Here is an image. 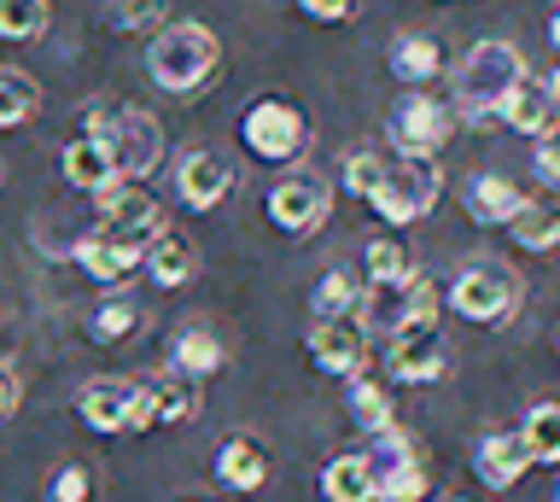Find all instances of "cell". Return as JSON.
<instances>
[{
  "mask_svg": "<svg viewBox=\"0 0 560 502\" xmlns=\"http://www.w3.org/2000/svg\"><path fill=\"white\" fill-rule=\"evenodd\" d=\"M52 7L47 0H0V36L7 42H35L47 30Z\"/></svg>",
  "mask_w": 560,
  "mask_h": 502,
  "instance_id": "34",
  "label": "cell"
},
{
  "mask_svg": "<svg viewBox=\"0 0 560 502\" xmlns=\"http://www.w3.org/2000/svg\"><path fill=\"white\" fill-rule=\"evenodd\" d=\"M42 112V82L18 65H0V129H18Z\"/></svg>",
  "mask_w": 560,
  "mask_h": 502,
  "instance_id": "28",
  "label": "cell"
},
{
  "mask_svg": "<svg viewBox=\"0 0 560 502\" xmlns=\"http://www.w3.org/2000/svg\"><path fill=\"white\" fill-rule=\"evenodd\" d=\"M59 170H65V182L77 187V194H105V187L117 182V170H112V152H105L100 129L77 135V141H70V147L59 152Z\"/></svg>",
  "mask_w": 560,
  "mask_h": 502,
  "instance_id": "18",
  "label": "cell"
},
{
  "mask_svg": "<svg viewBox=\"0 0 560 502\" xmlns=\"http://www.w3.org/2000/svg\"><path fill=\"white\" fill-rule=\"evenodd\" d=\"M520 199H525L520 187L508 176H490V170L467 182V211H472V222H485V229H502V222L520 211Z\"/></svg>",
  "mask_w": 560,
  "mask_h": 502,
  "instance_id": "26",
  "label": "cell"
},
{
  "mask_svg": "<svg viewBox=\"0 0 560 502\" xmlns=\"http://www.w3.org/2000/svg\"><path fill=\"white\" fill-rule=\"evenodd\" d=\"M520 77H525V54L514 42H497V36L472 42L462 54V65H455V106L467 112L472 129H485L490 112H497V100L514 89Z\"/></svg>",
  "mask_w": 560,
  "mask_h": 502,
  "instance_id": "2",
  "label": "cell"
},
{
  "mask_svg": "<svg viewBox=\"0 0 560 502\" xmlns=\"http://www.w3.org/2000/svg\"><path fill=\"white\" fill-rule=\"evenodd\" d=\"M82 129H100L105 152H112V170L117 182H147L158 159H164V129H158L152 112L140 106H122V112H88Z\"/></svg>",
  "mask_w": 560,
  "mask_h": 502,
  "instance_id": "3",
  "label": "cell"
},
{
  "mask_svg": "<svg viewBox=\"0 0 560 502\" xmlns=\"http://www.w3.org/2000/svg\"><path fill=\"white\" fill-rule=\"evenodd\" d=\"M77 264H82L88 281H100V287H122V281H129V275L140 269V252L94 229V234H82V240H77Z\"/></svg>",
  "mask_w": 560,
  "mask_h": 502,
  "instance_id": "19",
  "label": "cell"
},
{
  "mask_svg": "<svg viewBox=\"0 0 560 502\" xmlns=\"http://www.w3.org/2000/svg\"><path fill=\"white\" fill-rule=\"evenodd\" d=\"M100 234L122 240V246L147 252L152 234H164V211H158V199L147 194V182H112L100 194Z\"/></svg>",
  "mask_w": 560,
  "mask_h": 502,
  "instance_id": "11",
  "label": "cell"
},
{
  "mask_svg": "<svg viewBox=\"0 0 560 502\" xmlns=\"http://www.w3.org/2000/svg\"><path fill=\"white\" fill-rule=\"evenodd\" d=\"M438 71H444V47H438V36H397L392 42V77L397 82L427 89V82H438Z\"/></svg>",
  "mask_w": 560,
  "mask_h": 502,
  "instance_id": "24",
  "label": "cell"
},
{
  "mask_svg": "<svg viewBox=\"0 0 560 502\" xmlns=\"http://www.w3.org/2000/svg\"><path fill=\"white\" fill-rule=\"evenodd\" d=\"M362 264H368V281H402V275H415V257H409V246H402L397 234H374V240H368Z\"/></svg>",
  "mask_w": 560,
  "mask_h": 502,
  "instance_id": "33",
  "label": "cell"
},
{
  "mask_svg": "<svg viewBox=\"0 0 560 502\" xmlns=\"http://www.w3.org/2000/svg\"><path fill=\"white\" fill-rule=\"evenodd\" d=\"M350 421H357L362 432H385V427H397L392 392H385L380 380H368L362 369L350 374Z\"/></svg>",
  "mask_w": 560,
  "mask_h": 502,
  "instance_id": "30",
  "label": "cell"
},
{
  "mask_svg": "<svg viewBox=\"0 0 560 502\" xmlns=\"http://www.w3.org/2000/svg\"><path fill=\"white\" fill-rule=\"evenodd\" d=\"M228 362V345L210 334V327H182V334L170 339V369H182L192 380H210Z\"/></svg>",
  "mask_w": 560,
  "mask_h": 502,
  "instance_id": "23",
  "label": "cell"
},
{
  "mask_svg": "<svg viewBox=\"0 0 560 502\" xmlns=\"http://www.w3.org/2000/svg\"><path fill=\"white\" fill-rule=\"evenodd\" d=\"M18 397H24V380L12 374V362H0V421L18 415Z\"/></svg>",
  "mask_w": 560,
  "mask_h": 502,
  "instance_id": "40",
  "label": "cell"
},
{
  "mask_svg": "<svg viewBox=\"0 0 560 502\" xmlns=\"http://www.w3.org/2000/svg\"><path fill=\"white\" fill-rule=\"evenodd\" d=\"M549 42H555V54H560V7H555V19H549Z\"/></svg>",
  "mask_w": 560,
  "mask_h": 502,
  "instance_id": "41",
  "label": "cell"
},
{
  "mask_svg": "<svg viewBox=\"0 0 560 502\" xmlns=\"http://www.w3.org/2000/svg\"><path fill=\"white\" fill-rule=\"evenodd\" d=\"M525 467H532V456H525L520 432H485V439L472 444V474H479V485H490V491H514L525 479Z\"/></svg>",
  "mask_w": 560,
  "mask_h": 502,
  "instance_id": "17",
  "label": "cell"
},
{
  "mask_svg": "<svg viewBox=\"0 0 560 502\" xmlns=\"http://www.w3.org/2000/svg\"><path fill=\"white\" fill-rule=\"evenodd\" d=\"M444 194V176H438L432 159H397L392 170H380V182L368 187V205L392 222V229H409L438 205Z\"/></svg>",
  "mask_w": 560,
  "mask_h": 502,
  "instance_id": "4",
  "label": "cell"
},
{
  "mask_svg": "<svg viewBox=\"0 0 560 502\" xmlns=\"http://www.w3.org/2000/svg\"><path fill=\"white\" fill-rule=\"evenodd\" d=\"M490 124H502V129H514V135H537L542 129H555L560 124V112H555V94H549V82H537V77H520L514 89H508L497 100V112H490Z\"/></svg>",
  "mask_w": 560,
  "mask_h": 502,
  "instance_id": "16",
  "label": "cell"
},
{
  "mask_svg": "<svg viewBox=\"0 0 560 502\" xmlns=\"http://www.w3.org/2000/svg\"><path fill=\"white\" fill-rule=\"evenodd\" d=\"M542 82H549V94H555V112H560V71H555V77H542Z\"/></svg>",
  "mask_w": 560,
  "mask_h": 502,
  "instance_id": "42",
  "label": "cell"
},
{
  "mask_svg": "<svg viewBox=\"0 0 560 502\" xmlns=\"http://www.w3.org/2000/svg\"><path fill=\"white\" fill-rule=\"evenodd\" d=\"M555 497H560V485H555Z\"/></svg>",
  "mask_w": 560,
  "mask_h": 502,
  "instance_id": "43",
  "label": "cell"
},
{
  "mask_svg": "<svg viewBox=\"0 0 560 502\" xmlns=\"http://www.w3.org/2000/svg\"><path fill=\"white\" fill-rule=\"evenodd\" d=\"M170 19V0H105V24L122 36H152Z\"/></svg>",
  "mask_w": 560,
  "mask_h": 502,
  "instance_id": "31",
  "label": "cell"
},
{
  "mask_svg": "<svg viewBox=\"0 0 560 502\" xmlns=\"http://www.w3.org/2000/svg\"><path fill=\"white\" fill-rule=\"evenodd\" d=\"M438 304H444V292H438L427 275H402V281H362V310L374 334H397V327H427L438 322Z\"/></svg>",
  "mask_w": 560,
  "mask_h": 502,
  "instance_id": "5",
  "label": "cell"
},
{
  "mask_svg": "<svg viewBox=\"0 0 560 502\" xmlns=\"http://www.w3.org/2000/svg\"><path fill=\"white\" fill-rule=\"evenodd\" d=\"M222 65V47L210 36V24L199 19H164L152 30V47H147V71L164 94H199Z\"/></svg>",
  "mask_w": 560,
  "mask_h": 502,
  "instance_id": "1",
  "label": "cell"
},
{
  "mask_svg": "<svg viewBox=\"0 0 560 502\" xmlns=\"http://www.w3.org/2000/svg\"><path fill=\"white\" fill-rule=\"evenodd\" d=\"M262 211H269V222L287 240H304V234H315L327 222V211H332V187L322 182V176H287V182H275L269 187V199H262Z\"/></svg>",
  "mask_w": 560,
  "mask_h": 502,
  "instance_id": "12",
  "label": "cell"
},
{
  "mask_svg": "<svg viewBox=\"0 0 560 502\" xmlns=\"http://www.w3.org/2000/svg\"><path fill=\"white\" fill-rule=\"evenodd\" d=\"M450 310L472 327H497L520 310V275L502 264H467L450 281Z\"/></svg>",
  "mask_w": 560,
  "mask_h": 502,
  "instance_id": "7",
  "label": "cell"
},
{
  "mask_svg": "<svg viewBox=\"0 0 560 502\" xmlns=\"http://www.w3.org/2000/svg\"><path fill=\"white\" fill-rule=\"evenodd\" d=\"M385 141L397 147V159H438V147L450 141V106L438 94H427V89H409L392 106Z\"/></svg>",
  "mask_w": 560,
  "mask_h": 502,
  "instance_id": "9",
  "label": "cell"
},
{
  "mask_svg": "<svg viewBox=\"0 0 560 502\" xmlns=\"http://www.w3.org/2000/svg\"><path fill=\"white\" fill-rule=\"evenodd\" d=\"M77 415L94 432H147L152 427V392L135 380H88L77 392Z\"/></svg>",
  "mask_w": 560,
  "mask_h": 502,
  "instance_id": "8",
  "label": "cell"
},
{
  "mask_svg": "<svg viewBox=\"0 0 560 502\" xmlns=\"http://www.w3.org/2000/svg\"><path fill=\"white\" fill-rule=\"evenodd\" d=\"M47 491H52V502H82L88 491H94V474H88L82 462H65L59 474H52V485H47Z\"/></svg>",
  "mask_w": 560,
  "mask_h": 502,
  "instance_id": "36",
  "label": "cell"
},
{
  "mask_svg": "<svg viewBox=\"0 0 560 502\" xmlns=\"http://www.w3.org/2000/svg\"><path fill=\"white\" fill-rule=\"evenodd\" d=\"M140 327V310L129 304V299H105L94 316H88V339L94 345H112V339H122V334H135Z\"/></svg>",
  "mask_w": 560,
  "mask_h": 502,
  "instance_id": "35",
  "label": "cell"
},
{
  "mask_svg": "<svg viewBox=\"0 0 560 502\" xmlns=\"http://www.w3.org/2000/svg\"><path fill=\"white\" fill-rule=\"evenodd\" d=\"M368 467H374V497H385V502H415V497L432 491L427 462H420V450L402 427L374 432V456H368Z\"/></svg>",
  "mask_w": 560,
  "mask_h": 502,
  "instance_id": "10",
  "label": "cell"
},
{
  "mask_svg": "<svg viewBox=\"0 0 560 502\" xmlns=\"http://www.w3.org/2000/svg\"><path fill=\"white\" fill-rule=\"evenodd\" d=\"M147 392H152V427H182L199 415V380L182 374V369L147 380Z\"/></svg>",
  "mask_w": 560,
  "mask_h": 502,
  "instance_id": "21",
  "label": "cell"
},
{
  "mask_svg": "<svg viewBox=\"0 0 560 502\" xmlns=\"http://www.w3.org/2000/svg\"><path fill=\"white\" fill-rule=\"evenodd\" d=\"M357 304H362V281L350 269H327L322 281H315V292H310L315 316H345V310H357Z\"/></svg>",
  "mask_w": 560,
  "mask_h": 502,
  "instance_id": "32",
  "label": "cell"
},
{
  "mask_svg": "<svg viewBox=\"0 0 560 502\" xmlns=\"http://www.w3.org/2000/svg\"><path fill=\"white\" fill-rule=\"evenodd\" d=\"M240 141L262 164H292L298 152L310 147V124H304V112H298L292 100H275L269 94V100H252V106H245Z\"/></svg>",
  "mask_w": 560,
  "mask_h": 502,
  "instance_id": "6",
  "label": "cell"
},
{
  "mask_svg": "<svg viewBox=\"0 0 560 502\" xmlns=\"http://www.w3.org/2000/svg\"><path fill=\"white\" fill-rule=\"evenodd\" d=\"M368 357V327L357 310H345V316H315L310 327V369L327 374V380H350L362 369Z\"/></svg>",
  "mask_w": 560,
  "mask_h": 502,
  "instance_id": "13",
  "label": "cell"
},
{
  "mask_svg": "<svg viewBox=\"0 0 560 502\" xmlns=\"http://www.w3.org/2000/svg\"><path fill=\"white\" fill-rule=\"evenodd\" d=\"M385 374L402 380V386H432V380L450 374V345L438 334V322L427 327H397L392 351H385Z\"/></svg>",
  "mask_w": 560,
  "mask_h": 502,
  "instance_id": "14",
  "label": "cell"
},
{
  "mask_svg": "<svg viewBox=\"0 0 560 502\" xmlns=\"http://www.w3.org/2000/svg\"><path fill=\"white\" fill-rule=\"evenodd\" d=\"M520 444L532 456V467H560V397H542V404L525 409Z\"/></svg>",
  "mask_w": 560,
  "mask_h": 502,
  "instance_id": "25",
  "label": "cell"
},
{
  "mask_svg": "<svg viewBox=\"0 0 560 502\" xmlns=\"http://www.w3.org/2000/svg\"><path fill=\"white\" fill-rule=\"evenodd\" d=\"M322 497L327 502H368L374 497V467H368V456H332L322 467Z\"/></svg>",
  "mask_w": 560,
  "mask_h": 502,
  "instance_id": "27",
  "label": "cell"
},
{
  "mask_svg": "<svg viewBox=\"0 0 560 502\" xmlns=\"http://www.w3.org/2000/svg\"><path fill=\"white\" fill-rule=\"evenodd\" d=\"M234 187V164L222 159L217 147H192L175 159V194H182L187 211H217Z\"/></svg>",
  "mask_w": 560,
  "mask_h": 502,
  "instance_id": "15",
  "label": "cell"
},
{
  "mask_svg": "<svg viewBox=\"0 0 560 502\" xmlns=\"http://www.w3.org/2000/svg\"><path fill=\"white\" fill-rule=\"evenodd\" d=\"M192 264H199V252L187 246V240H175V234H152V246L140 252V269H147V281L152 287H187L192 281Z\"/></svg>",
  "mask_w": 560,
  "mask_h": 502,
  "instance_id": "22",
  "label": "cell"
},
{
  "mask_svg": "<svg viewBox=\"0 0 560 502\" xmlns=\"http://www.w3.org/2000/svg\"><path fill=\"white\" fill-rule=\"evenodd\" d=\"M502 229H514V240L525 252H555L560 246V211L555 205H537V199H520V211L508 217Z\"/></svg>",
  "mask_w": 560,
  "mask_h": 502,
  "instance_id": "29",
  "label": "cell"
},
{
  "mask_svg": "<svg viewBox=\"0 0 560 502\" xmlns=\"http://www.w3.org/2000/svg\"><path fill=\"white\" fill-rule=\"evenodd\" d=\"M532 170H537V176H542V182H549V187H560V124L537 135V152H532Z\"/></svg>",
  "mask_w": 560,
  "mask_h": 502,
  "instance_id": "37",
  "label": "cell"
},
{
  "mask_svg": "<svg viewBox=\"0 0 560 502\" xmlns=\"http://www.w3.org/2000/svg\"><path fill=\"white\" fill-rule=\"evenodd\" d=\"M380 159H374V152H350V159H345V187H350V194H357V199H368V187H374L380 182Z\"/></svg>",
  "mask_w": 560,
  "mask_h": 502,
  "instance_id": "38",
  "label": "cell"
},
{
  "mask_svg": "<svg viewBox=\"0 0 560 502\" xmlns=\"http://www.w3.org/2000/svg\"><path fill=\"white\" fill-rule=\"evenodd\" d=\"M298 12L315 19V24H345V19L362 12V0H298Z\"/></svg>",
  "mask_w": 560,
  "mask_h": 502,
  "instance_id": "39",
  "label": "cell"
},
{
  "mask_svg": "<svg viewBox=\"0 0 560 502\" xmlns=\"http://www.w3.org/2000/svg\"><path fill=\"white\" fill-rule=\"evenodd\" d=\"M217 485L222 491H262L269 485V456L257 439H222L217 444Z\"/></svg>",
  "mask_w": 560,
  "mask_h": 502,
  "instance_id": "20",
  "label": "cell"
}]
</instances>
